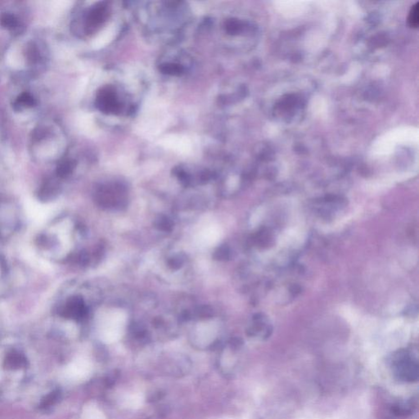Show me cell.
Returning <instances> with one entry per match:
<instances>
[{
	"instance_id": "obj_1",
	"label": "cell",
	"mask_w": 419,
	"mask_h": 419,
	"mask_svg": "<svg viewBox=\"0 0 419 419\" xmlns=\"http://www.w3.org/2000/svg\"><path fill=\"white\" fill-rule=\"evenodd\" d=\"M390 366L395 379L405 382H416L419 379V364L416 357L406 350H400L391 357Z\"/></svg>"
},
{
	"instance_id": "obj_2",
	"label": "cell",
	"mask_w": 419,
	"mask_h": 419,
	"mask_svg": "<svg viewBox=\"0 0 419 419\" xmlns=\"http://www.w3.org/2000/svg\"><path fill=\"white\" fill-rule=\"evenodd\" d=\"M95 105L98 110L107 114H120L123 109L119 94L112 86L103 87L98 92Z\"/></svg>"
},
{
	"instance_id": "obj_3",
	"label": "cell",
	"mask_w": 419,
	"mask_h": 419,
	"mask_svg": "<svg viewBox=\"0 0 419 419\" xmlns=\"http://www.w3.org/2000/svg\"><path fill=\"white\" fill-rule=\"evenodd\" d=\"M109 8L105 2L94 5L87 12L84 17V28L87 33L95 32L108 19Z\"/></svg>"
},
{
	"instance_id": "obj_4",
	"label": "cell",
	"mask_w": 419,
	"mask_h": 419,
	"mask_svg": "<svg viewBox=\"0 0 419 419\" xmlns=\"http://www.w3.org/2000/svg\"><path fill=\"white\" fill-rule=\"evenodd\" d=\"M85 313L84 302L79 297H71L62 310V315L67 319H79Z\"/></svg>"
},
{
	"instance_id": "obj_5",
	"label": "cell",
	"mask_w": 419,
	"mask_h": 419,
	"mask_svg": "<svg viewBox=\"0 0 419 419\" xmlns=\"http://www.w3.org/2000/svg\"><path fill=\"white\" fill-rule=\"evenodd\" d=\"M416 404L415 400H401L390 406V413L395 417L406 418L415 413Z\"/></svg>"
},
{
	"instance_id": "obj_6",
	"label": "cell",
	"mask_w": 419,
	"mask_h": 419,
	"mask_svg": "<svg viewBox=\"0 0 419 419\" xmlns=\"http://www.w3.org/2000/svg\"><path fill=\"white\" fill-rule=\"evenodd\" d=\"M144 397L141 393H129L121 399V405L129 410H136L144 405Z\"/></svg>"
},
{
	"instance_id": "obj_7",
	"label": "cell",
	"mask_w": 419,
	"mask_h": 419,
	"mask_svg": "<svg viewBox=\"0 0 419 419\" xmlns=\"http://www.w3.org/2000/svg\"><path fill=\"white\" fill-rule=\"evenodd\" d=\"M27 360L19 353L12 352L8 354L5 359L4 365L8 369H18L26 366Z\"/></svg>"
},
{
	"instance_id": "obj_8",
	"label": "cell",
	"mask_w": 419,
	"mask_h": 419,
	"mask_svg": "<svg viewBox=\"0 0 419 419\" xmlns=\"http://www.w3.org/2000/svg\"><path fill=\"white\" fill-rule=\"evenodd\" d=\"M58 192V186L54 180H48L41 188L39 197L43 201H50Z\"/></svg>"
},
{
	"instance_id": "obj_9",
	"label": "cell",
	"mask_w": 419,
	"mask_h": 419,
	"mask_svg": "<svg viewBox=\"0 0 419 419\" xmlns=\"http://www.w3.org/2000/svg\"><path fill=\"white\" fill-rule=\"evenodd\" d=\"M36 105V98H34L33 95H32L30 93H27V92L20 94L15 101L14 104H13L16 110H22V108H33Z\"/></svg>"
},
{
	"instance_id": "obj_10",
	"label": "cell",
	"mask_w": 419,
	"mask_h": 419,
	"mask_svg": "<svg viewBox=\"0 0 419 419\" xmlns=\"http://www.w3.org/2000/svg\"><path fill=\"white\" fill-rule=\"evenodd\" d=\"M160 70L164 74L173 76H180L185 73V67L180 63H165L161 65Z\"/></svg>"
},
{
	"instance_id": "obj_11",
	"label": "cell",
	"mask_w": 419,
	"mask_h": 419,
	"mask_svg": "<svg viewBox=\"0 0 419 419\" xmlns=\"http://www.w3.org/2000/svg\"><path fill=\"white\" fill-rule=\"evenodd\" d=\"M76 166V162L71 159H64L58 163L57 175L58 177L66 178L72 174Z\"/></svg>"
},
{
	"instance_id": "obj_12",
	"label": "cell",
	"mask_w": 419,
	"mask_h": 419,
	"mask_svg": "<svg viewBox=\"0 0 419 419\" xmlns=\"http://www.w3.org/2000/svg\"><path fill=\"white\" fill-rule=\"evenodd\" d=\"M18 21L14 15L4 13L0 17V25L7 30H14L18 27Z\"/></svg>"
},
{
	"instance_id": "obj_13",
	"label": "cell",
	"mask_w": 419,
	"mask_h": 419,
	"mask_svg": "<svg viewBox=\"0 0 419 419\" xmlns=\"http://www.w3.org/2000/svg\"><path fill=\"white\" fill-rule=\"evenodd\" d=\"M83 419H107V418L96 406H89L84 410Z\"/></svg>"
},
{
	"instance_id": "obj_14",
	"label": "cell",
	"mask_w": 419,
	"mask_h": 419,
	"mask_svg": "<svg viewBox=\"0 0 419 419\" xmlns=\"http://www.w3.org/2000/svg\"><path fill=\"white\" fill-rule=\"evenodd\" d=\"M409 23L410 27L418 28L419 24V2L413 6L409 15Z\"/></svg>"
},
{
	"instance_id": "obj_15",
	"label": "cell",
	"mask_w": 419,
	"mask_h": 419,
	"mask_svg": "<svg viewBox=\"0 0 419 419\" xmlns=\"http://www.w3.org/2000/svg\"><path fill=\"white\" fill-rule=\"evenodd\" d=\"M58 394L56 391L50 393L49 395L46 396L45 399L42 402V406L43 407H48L50 405H53L56 402V400L58 399Z\"/></svg>"
},
{
	"instance_id": "obj_16",
	"label": "cell",
	"mask_w": 419,
	"mask_h": 419,
	"mask_svg": "<svg viewBox=\"0 0 419 419\" xmlns=\"http://www.w3.org/2000/svg\"><path fill=\"white\" fill-rule=\"evenodd\" d=\"M27 57L29 58L28 60L32 61V63H35L38 59V51L33 44L27 49Z\"/></svg>"
}]
</instances>
